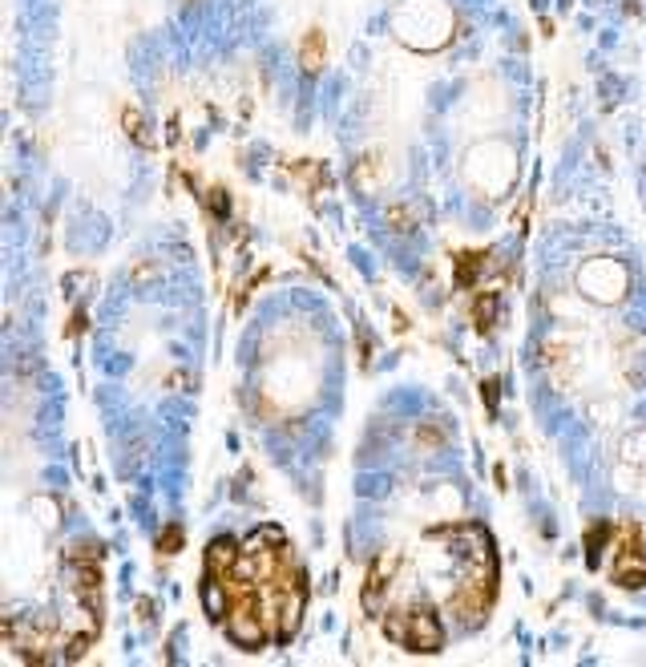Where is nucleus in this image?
<instances>
[{
	"label": "nucleus",
	"mask_w": 646,
	"mask_h": 667,
	"mask_svg": "<svg viewBox=\"0 0 646 667\" xmlns=\"http://www.w3.org/2000/svg\"><path fill=\"white\" fill-rule=\"evenodd\" d=\"M392 570H396V554H380L376 566L368 570V579H364V607L368 611H380V595L388 591Z\"/></svg>",
	"instance_id": "20e7f679"
},
{
	"label": "nucleus",
	"mask_w": 646,
	"mask_h": 667,
	"mask_svg": "<svg viewBox=\"0 0 646 667\" xmlns=\"http://www.w3.org/2000/svg\"><path fill=\"white\" fill-rule=\"evenodd\" d=\"M396 33L404 45L433 53L453 37V13L441 5V0H408V5L396 13Z\"/></svg>",
	"instance_id": "f257e3e1"
},
{
	"label": "nucleus",
	"mask_w": 646,
	"mask_h": 667,
	"mask_svg": "<svg viewBox=\"0 0 646 667\" xmlns=\"http://www.w3.org/2000/svg\"><path fill=\"white\" fill-rule=\"evenodd\" d=\"M578 283H582V292H586V296L610 304V300H622V292H626V283H630V279H626V271H622L614 259H594V263L582 267Z\"/></svg>",
	"instance_id": "7ed1b4c3"
},
{
	"label": "nucleus",
	"mask_w": 646,
	"mask_h": 667,
	"mask_svg": "<svg viewBox=\"0 0 646 667\" xmlns=\"http://www.w3.org/2000/svg\"><path fill=\"white\" fill-rule=\"evenodd\" d=\"M416 441H424V445H441V441H445V433L437 429V421H428L424 429H416Z\"/></svg>",
	"instance_id": "423d86ee"
},
{
	"label": "nucleus",
	"mask_w": 646,
	"mask_h": 667,
	"mask_svg": "<svg viewBox=\"0 0 646 667\" xmlns=\"http://www.w3.org/2000/svg\"><path fill=\"white\" fill-rule=\"evenodd\" d=\"M319 61H323V37H319V33H311V37H307V45H303V65H307V69H315Z\"/></svg>",
	"instance_id": "39448f33"
},
{
	"label": "nucleus",
	"mask_w": 646,
	"mask_h": 667,
	"mask_svg": "<svg viewBox=\"0 0 646 667\" xmlns=\"http://www.w3.org/2000/svg\"><path fill=\"white\" fill-rule=\"evenodd\" d=\"M384 631H388V639H396V643H400V647H408V651H441V643H445L441 623H437L433 615H428V611L388 615Z\"/></svg>",
	"instance_id": "f03ea898"
}]
</instances>
